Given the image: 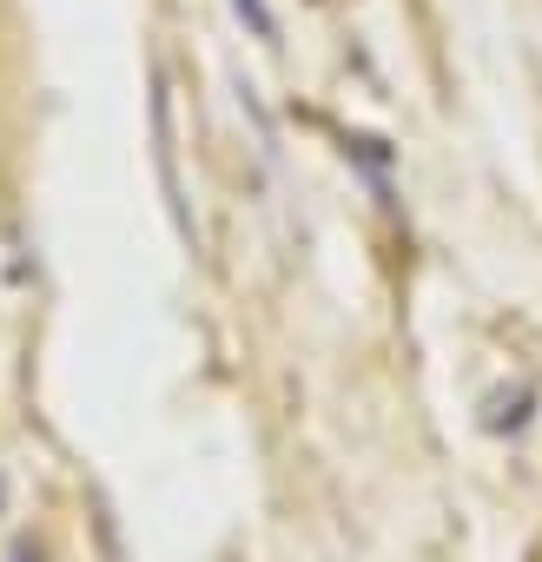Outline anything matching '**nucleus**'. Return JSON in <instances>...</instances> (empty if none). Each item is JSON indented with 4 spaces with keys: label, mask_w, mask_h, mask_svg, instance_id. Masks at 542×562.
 <instances>
[{
    "label": "nucleus",
    "mask_w": 542,
    "mask_h": 562,
    "mask_svg": "<svg viewBox=\"0 0 542 562\" xmlns=\"http://www.w3.org/2000/svg\"><path fill=\"white\" fill-rule=\"evenodd\" d=\"M232 14H238V27H245L251 41L279 47V14H271V0H232Z\"/></svg>",
    "instance_id": "obj_1"
}]
</instances>
